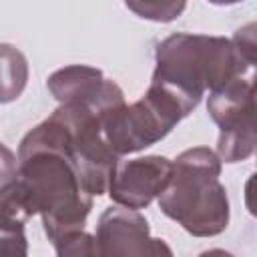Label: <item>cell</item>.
I'll return each mask as SVG.
<instances>
[{"mask_svg":"<svg viewBox=\"0 0 257 257\" xmlns=\"http://www.w3.org/2000/svg\"><path fill=\"white\" fill-rule=\"evenodd\" d=\"M255 84L237 76L209 96V112L219 124L217 153L225 163L247 159L255 149Z\"/></svg>","mask_w":257,"mask_h":257,"instance_id":"5","label":"cell"},{"mask_svg":"<svg viewBox=\"0 0 257 257\" xmlns=\"http://www.w3.org/2000/svg\"><path fill=\"white\" fill-rule=\"evenodd\" d=\"M251 66L233 40L203 34H173L157 46L153 82L173 92L193 110L207 86L217 90L229 80L243 76Z\"/></svg>","mask_w":257,"mask_h":257,"instance_id":"1","label":"cell"},{"mask_svg":"<svg viewBox=\"0 0 257 257\" xmlns=\"http://www.w3.org/2000/svg\"><path fill=\"white\" fill-rule=\"evenodd\" d=\"M48 88L62 104L80 102L96 112H106L124 102L122 90L90 66H68L54 72L48 78Z\"/></svg>","mask_w":257,"mask_h":257,"instance_id":"7","label":"cell"},{"mask_svg":"<svg viewBox=\"0 0 257 257\" xmlns=\"http://www.w3.org/2000/svg\"><path fill=\"white\" fill-rule=\"evenodd\" d=\"M28 66L24 54L12 44H0V102L20 96L26 86Z\"/></svg>","mask_w":257,"mask_h":257,"instance_id":"8","label":"cell"},{"mask_svg":"<svg viewBox=\"0 0 257 257\" xmlns=\"http://www.w3.org/2000/svg\"><path fill=\"white\" fill-rule=\"evenodd\" d=\"M173 173V163L165 157H147L126 163H116L108 191L110 197L126 209H143L153 197L161 195Z\"/></svg>","mask_w":257,"mask_h":257,"instance_id":"6","label":"cell"},{"mask_svg":"<svg viewBox=\"0 0 257 257\" xmlns=\"http://www.w3.org/2000/svg\"><path fill=\"white\" fill-rule=\"evenodd\" d=\"M16 189L30 215L40 213L52 243L68 233L82 231L92 207L72 165L56 153H34L20 161Z\"/></svg>","mask_w":257,"mask_h":257,"instance_id":"3","label":"cell"},{"mask_svg":"<svg viewBox=\"0 0 257 257\" xmlns=\"http://www.w3.org/2000/svg\"><path fill=\"white\" fill-rule=\"evenodd\" d=\"M219 173L221 163L213 151L205 147L185 151L175 159L171 179L159 195L163 213L193 235L221 233L229 221V203Z\"/></svg>","mask_w":257,"mask_h":257,"instance_id":"2","label":"cell"},{"mask_svg":"<svg viewBox=\"0 0 257 257\" xmlns=\"http://www.w3.org/2000/svg\"><path fill=\"white\" fill-rule=\"evenodd\" d=\"M199 257H233V255H231V253H227V251H223V249H211V251L201 253Z\"/></svg>","mask_w":257,"mask_h":257,"instance_id":"10","label":"cell"},{"mask_svg":"<svg viewBox=\"0 0 257 257\" xmlns=\"http://www.w3.org/2000/svg\"><path fill=\"white\" fill-rule=\"evenodd\" d=\"M189 112L181 98L151 82L149 92L139 102L131 106L122 102L102 114V135L118 157L157 143Z\"/></svg>","mask_w":257,"mask_h":257,"instance_id":"4","label":"cell"},{"mask_svg":"<svg viewBox=\"0 0 257 257\" xmlns=\"http://www.w3.org/2000/svg\"><path fill=\"white\" fill-rule=\"evenodd\" d=\"M24 221L0 213V257H26Z\"/></svg>","mask_w":257,"mask_h":257,"instance_id":"9","label":"cell"}]
</instances>
